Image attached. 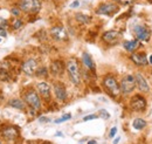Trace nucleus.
I'll return each instance as SVG.
<instances>
[{"label":"nucleus","mask_w":152,"mask_h":144,"mask_svg":"<svg viewBox=\"0 0 152 144\" xmlns=\"http://www.w3.org/2000/svg\"><path fill=\"white\" fill-rule=\"evenodd\" d=\"M67 72H68L70 81L74 84L78 86L81 83V73H80V68L75 59H70L67 62Z\"/></svg>","instance_id":"nucleus-1"},{"label":"nucleus","mask_w":152,"mask_h":144,"mask_svg":"<svg viewBox=\"0 0 152 144\" xmlns=\"http://www.w3.org/2000/svg\"><path fill=\"white\" fill-rule=\"evenodd\" d=\"M121 88V93L123 95H129L130 93H132L136 88V80L134 75H125L119 84Z\"/></svg>","instance_id":"nucleus-2"},{"label":"nucleus","mask_w":152,"mask_h":144,"mask_svg":"<svg viewBox=\"0 0 152 144\" xmlns=\"http://www.w3.org/2000/svg\"><path fill=\"white\" fill-rule=\"evenodd\" d=\"M19 8L26 13H38L41 8L40 0H20Z\"/></svg>","instance_id":"nucleus-3"},{"label":"nucleus","mask_w":152,"mask_h":144,"mask_svg":"<svg viewBox=\"0 0 152 144\" xmlns=\"http://www.w3.org/2000/svg\"><path fill=\"white\" fill-rule=\"evenodd\" d=\"M103 86L105 87V89L112 95V96H117L121 94V88H119V84L117 82V80L111 76V75H108L103 79Z\"/></svg>","instance_id":"nucleus-4"},{"label":"nucleus","mask_w":152,"mask_h":144,"mask_svg":"<svg viewBox=\"0 0 152 144\" xmlns=\"http://www.w3.org/2000/svg\"><path fill=\"white\" fill-rule=\"evenodd\" d=\"M23 99H25V102L34 110H39L40 107H41V100L38 95V93L35 90H29L27 92L25 95H23Z\"/></svg>","instance_id":"nucleus-5"},{"label":"nucleus","mask_w":152,"mask_h":144,"mask_svg":"<svg viewBox=\"0 0 152 144\" xmlns=\"http://www.w3.org/2000/svg\"><path fill=\"white\" fill-rule=\"evenodd\" d=\"M134 34L138 41H148L150 39V29L141 23H137L134 27Z\"/></svg>","instance_id":"nucleus-6"},{"label":"nucleus","mask_w":152,"mask_h":144,"mask_svg":"<svg viewBox=\"0 0 152 144\" xmlns=\"http://www.w3.org/2000/svg\"><path fill=\"white\" fill-rule=\"evenodd\" d=\"M118 6L116 4H102L99 5V7L96 9V14H99V15H112L114 13H116L118 11Z\"/></svg>","instance_id":"nucleus-7"},{"label":"nucleus","mask_w":152,"mask_h":144,"mask_svg":"<svg viewBox=\"0 0 152 144\" xmlns=\"http://www.w3.org/2000/svg\"><path fill=\"white\" fill-rule=\"evenodd\" d=\"M130 107L132 108V110L143 111L146 108V100L142 95H135L130 101Z\"/></svg>","instance_id":"nucleus-8"},{"label":"nucleus","mask_w":152,"mask_h":144,"mask_svg":"<svg viewBox=\"0 0 152 144\" xmlns=\"http://www.w3.org/2000/svg\"><path fill=\"white\" fill-rule=\"evenodd\" d=\"M134 76H135L136 87L138 88V90H141L142 93H149V92H150V84L148 83L146 79H145L141 73H136Z\"/></svg>","instance_id":"nucleus-9"},{"label":"nucleus","mask_w":152,"mask_h":144,"mask_svg":"<svg viewBox=\"0 0 152 144\" xmlns=\"http://www.w3.org/2000/svg\"><path fill=\"white\" fill-rule=\"evenodd\" d=\"M36 67H38L36 60L29 59V60H27V61L23 62V65H22V72L26 75H33L36 72Z\"/></svg>","instance_id":"nucleus-10"},{"label":"nucleus","mask_w":152,"mask_h":144,"mask_svg":"<svg viewBox=\"0 0 152 144\" xmlns=\"http://www.w3.org/2000/svg\"><path fill=\"white\" fill-rule=\"evenodd\" d=\"M122 34L117 31H108L103 34L102 39L105 41V42H109V43H115L118 39H121Z\"/></svg>","instance_id":"nucleus-11"},{"label":"nucleus","mask_w":152,"mask_h":144,"mask_svg":"<svg viewBox=\"0 0 152 144\" xmlns=\"http://www.w3.org/2000/svg\"><path fill=\"white\" fill-rule=\"evenodd\" d=\"M36 89H38L39 94H40L43 99H46V100H49V99H50V87H49L48 83H46V82H40V83H38Z\"/></svg>","instance_id":"nucleus-12"},{"label":"nucleus","mask_w":152,"mask_h":144,"mask_svg":"<svg viewBox=\"0 0 152 144\" xmlns=\"http://www.w3.org/2000/svg\"><path fill=\"white\" fill-rule=\"evenodd\" d=\"M54 93H55V96L59 101H66L67 99V92H66V88L63 84L61 83H55L54 84Z\"/></svg>","instance_id":"nucleus-13"},{"label":"nucleus","mask_w":152,"mask_h":144,"mask_svg":"<svg viewBox=\"0 0 152 144\" xmlns=\"http://www.w3.org/2000/svg\"><path fill=\"white\" fill-rule=\"evenodd\" d=\"M131 61H134L135 65L137 66H146L149 63V60H148V56L143 53L138 54V53H134L131 55Z\"/></svg>","instance_id":"nucleus-14"},{"label":"nucleus","mask_w":152,"mask_h":144,"mask_svg":"<svg viewBox=\"0 0 152 144\" xmlns=\"http://www.w3.org/2000/svg\"><path fill=\"white\" fill-rule=\"evenodd\" d=\"M50 34L55 40H66L67 39V33H66L65 28H62V27H53L50 31Z\"/></svg>","instance_id":"nucleus-15"},{"label":"nucleus","mask_w":152,"mask_h":144,"mask_svg":"<svg viewBox=\"0 0 152 144\" xmlns=\"http://www.w3.org/2000/svg\"><path fill=\"white\" fill-rule=\"evenodd\" d=\"M50 72L53 75H61L63 72V63L59 60L53 61L50 65Z\"/></svg>","instance_id":"nucleus-16"},{"label":"nucleus","mask_w":152,"mask_h":144,"mask_svg":"<svg viewBox=\"0 0 152 144\" xmlns=\"http://www.w3.org/2000/svg\"><path fill=\"white\" fill-rule=\"evenodd\" d=\"M2 136L6 140H14L18 136V130L15 128H13V127H8L2 131Z\"/></svg>","instance_id":"nucleus-17"},{"label":"nucleus","mask_w":152,"mask_h":144,"mask_svg":"<svg viewBox=\"0 0 152 144\" xmlns=\"http://www.w3.org/2000/svg\"><path fill=\"white\" fill-rule=\"evenodd\" d=\"M139 46V41L138 40H132V41H124L123 42V47L125 50L132 53L134 50H136Z\"/></svg>","instance_id":"nucleus-18"},{"label":"nucleus","mask_w":152,"mask_h":144,"mask_svg":"<svg viewBox=\"0 0 152 144\" xmlns=\"http://www.w3.org/2000/svg\"><path fill=\"white\" fill-rule=\"evenodd\" d=\"M82 61H83V63H84V66H85L87 68H89V69H94V68H95L94 61H92L91 56H90L87 52H84V53L82 54Z\"/></svg>","instance_id":"nucleus-19"},{"label":"nucleus","mask_w":152,"mask_h":144,"mask_svg":"<svg viewBox=\"0 0 152 144\" xmlns=\"http://www.w3.org/2000/svg\"><path fill=\"white\" fill-rule=\"evenodd\" d=\"M8 106L12 107V108L19 109V110L25 109V103H23V101H21L20 99H12V100H9Z\"/></svg>","instance_id":"nucleus-20"},{"label":"nucleus","mask_w":152,"mask_h":144,"mask_svg":"<svg viewBox=\"0 0 152 144\" xmlns=\"http://www.w3.org/2000/svg\"><path fill=\"white\" fill-rule=\"evenodd\" d=\"M132 126H134V128H135L136 130H143V129L146 127V121L138 117V118H136V120L134 121Z\"/></svg>","instance_id":"nucleus-21"},{"label":"nucleus","mask_w":152,"mask_h":144,"mask_svg":"<svg viewBox=\"0 0 152 144\" xmlns=\"http://www.w3.org/2000/svg\"><path fill=\"white\" fill-rule=\"evenodd\" d=\"M75 19L80 22V23H89L91 21V18L85 15V14H82V13H77L75 15Z\"/></svg>","instance_id":"nucleus-22"},{"label":"nucleus","mask_w":152,"mask_h":144,"mask_svg":"<svg viewBox=\"0 0 152 144\" xmlns=\"http://www.w3.org/2000/svg\"><path fill=\"white\" fill-rule=\"evenodd\" d=\"M72 118V114H65L61 118H58V120H55L54 122L56 123V124H59V123H62V122H66V121H69Z\"/></svg>","instance_id":"nucleus-23"},{"label":"nucleus","mask_w":152,"mask_h":144,"mask_svg":"<svg viewBox=\"0 0 152 144\" xmlns=\"http://www.w3.org/2000/svg\"><path fill=\"white\" fill-rule=\"evenodd\" d=\"M47 69L46 68H40L39 70H36L35 72V74L38 75V76H42V77H45V76H47Z\"/></svg>","instance_id":"nucleus-24"},{"label":"nucleus","mask_w":152,"mask_h":144,"mask_svg":"<svg viewBox=\"0 0 152 144\" xmlns=\"http://www.w3.org/2000/svg\"><path fill=\"white\" fill-rule=\"evenodd\" d=\"M98 114H99V116H101L102 118H104V120H108V118L110 117V114H109V113H108L105 109H101Z\"/></svg>","instance_id":"nucleus-25"},{"label":"nucleus","mask_w":152,"mask_h":144,"mask_svg":"<svg viewBox=\"0 0 152 144\" xmlns=\"http://www.w3.org/2000/svg\"><path fill=\"white\" fill-rule=\"evenodd\" d=\"M22 20H20V19H16L14 22H13V28L14 29H18V28H20L21 26H22Z\"/></svg>","instance_id":"nucleus-26"},{"label":"nucleus","mask_w":152,"mask_h":144,"mask_svg":"<svg viewBox=\"0 0 152 144\" xmlns=\"http://www.w3.org/2000/svg\"><path fill=\"white\" fill-rule=\"evenodd\" d=\"M96 118H97V115L91 114V115H88V116L83 117V121H84V122H87V121H90V120H96Z\"/></svg>","instance_id":"nucleus-27"},{"label":"nucleus","mask_w":152,"mask_h":144,"mask_svg":"<svg viewBox=\"0 0 152 144\" xmlns=\"http://www.w3.org/2000/svg\"><path fill=\"white\" fill-rule=\"evenodd\" d=\"M12 14L14 15V16H19L20 15V13H21V9L20 8H16V7H14V8H12Z\"/></svg>","instance_id":"nucleus-28"},{"label":"nucleus","mask_w":152,"mask_h":144,"mask_svg":"<svg viewBox=\"0 0 152 144\" xmlns=\"http://www.w3.org/2000/svg\"><path fill=\"white\" fill-rule=\"evenodd\" d=\"M115 1L121 4V5H130V4H132L134 0H115Z\"/></svg>","instance_id":"nucleus-29"},{"label":"nucleus","mask_w":152,"mask_h":144,"mask_svg":"<svg viewBox=\"0 0 152 144\" xmlns=\"http://www.w3.org/2000/svg\"><path fill=\"white\" fill-rule=\"evenodd\" d=\"M116 133H117V128L116 127H114L111 130H110V133H109V137L110 138H112V137H115V135H116Z\"/></svg>","instance_id":"nucleus-30"},{"label":"nucleus","mask_w":152,"mask_h":144,"mask_svg":"<svg viewBox=\"0 0 152 144\" xmlns=\"http://www.w3.org/2000/svg\"><path fill=\"white\" fill-rule=\"evenodd\" d=\"M7 26V21L5 20V19H2V18H0V27H6Z\"/></svg>","instance_id":"nucleus-31"},{"label":"nucleus","mask_w":152,"mask_h":144,"mask_svg":"<svg viewBox=\"0 0 152 144\" xmlns=\"http://www.w3.org/2000/svg\"><path fill=\"white\" fill-rule=\"evenodd\" d=\"M7 35V33H6V29L4 28V27H0V36H6Z\"/></svg>","instance_id":"nucleus-32"},{"label":"nucleus","mask_w":152,"mask_h":144,"mask_svg":"<svg viewBox=\"0 0 152 144\" xmlns=\"http://www.w3.org/2000/svg\"><path fill=\"white\" fill-rule=\"evenodd\" d=\"M78 6H80V1H78V0H75V1L72 2V5H70L72 8H76V7H78Z\"/></svg>","instance_id":"nucleus-33"},{"label":"nucleus","mask_w":152,"mask_h":144,"mask_svg":"<svg viewBox=\"0 0 152 144\" xmlns=\"http://www.w3.org/2000/svg\"><path fill=\"white\" fill-rule=\"evenodd\" d=\"M40 122H49V118H45V117H41L40 120H39Z\"/></svg>","instance_id":"nucleus-34"},{"label":"nucleus","mask_w":152,"mask_h":144,"mask_svg":"<svg viewBox=\"0 0 152 144\" xmlns=\"http://www.w3.org/2000/svg\"><path fill=\"white\" fill-rule=\"evenodd\" d=\"M118 142H119V137H118V138H116V140L114 141V144H117Z\"/></svg>","instance_id":"nucleus-35"},{"label":"nucleus","mask_w":152,"mask_h":144,"mask_svg":"<svg viewBox=\"0 0 152 144\" xmlns=\"http://www.w3.org/2000/svg\"><path fill=\"white\" fill-rule=\"evenodd\" d=\"M88 144H97V143H96V141H89Z\"/></svg>","instance_id":"nucleus-36"},{"label":"nucleus","mask_w":152,"mask_h":144,"mask_svg":"<svg viewBox=\"0 0 152 144\" xmlns=\"http://www.w3.org/2000/svg\"><path fill=\"white\" fill-rule=\"evenodd\" d=\"M149 63H151L152 65V54L150 55V57H149Z\"/></svg>","instance_id":"nucleus-37"},{"label":"nucleus","mask_w":152,"mask_h":144,"mask_svg":"<svg viewBox=\"0 0 152 144\" xmlns=\"http://www.w3.org/2000/svg\"><path fill=\"white\" fill-rule=\"evenodd\" d=\"M56 136H62V133H56Z\"/></svg>","instance_id":"nucleus-38"},{"label":"nucleus","mask_w":152,"mask_h":144,"mask_svg":"<svg viewBox=\"0 0 152 144\" xmlns=\"http://www.w3.org/2000/svg\"><path fill=\"white\" fill-rule=\"evenodd\" d=\"M0 144H1V142H0Z\"/></svg>","instance_id":"nucleus-39"},{"label":"nucleus","mask_w":152,"mask_h":144,"mask_svg":"<svg viewBox=\"0 0 152 144\" xmlns=\"http://www.w3.org/2000/svg\"><path fill=\"white\" fill-rule=\"evenodd\" d=\"M47 144H49V143H47Z\"/></svg>","instance_id":"nucleus-40"}]
</instances>
